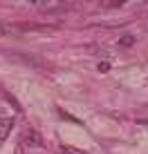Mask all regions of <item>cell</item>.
I'll use <instances>...</instances> for the list:
<instances>
[{"instance_id": "obj_3", "label": "cell", "mask_w": 148, "mask_h": 154, "mask_svg": "<svg viewBox=\"0 0 148 154\" xmlns=\"http://www.w3.org/2000/svg\"><path fill=\"white\" fill-rule=\"evenodd\" d=\"M85 51H88V54H94L97 58H110V51L105 49V47H97V45H90V47H85Z\"/></svg>"}, {"instance_id": "obj_7", "label": "cell", "mask_w": 148, "mask_h": 154, "mask_svg": "<svg viewBox=\"0 0 148 154\" xmlns=\"http://www.w3.org/2000/svg\"><path fill=\"white\" fill-rule=\"evenodd\" d=\"M7 31H9V29H7V27H5V25H2V23H0V38H2V36H5V34H7Z\"/></svg>"}, {"instance_id": "obj_5", "label": "cell", "mask_w": 148, "mask_h": 154, "mask_svg": "<svg viewBox=\"0 0 148 154\" xmlns=\"http://www.w3.org/2000/svg\"><path fill=\"white\" fill-rule=\"evenodd\" d=\"M119 45H124V47H133V45H135V36H124V38L119 40Z\"/></svg>"}, {"instance_id": "obj_1", "label": "cell", "mask_w": 148, "mask_h": 154, "mask_svg": "<svg viewBox=\"0 0 148 154\" xmlns=\"http://www.w3.org/2000/svg\"><path fill=\"white\" fill-rule=\"evenodd\" d=\"M20 143H23V145H40V136L36 134V130H29V132H25L23 136H20Z\"/></svg>"}, {"instance_id": "obj_8", "label": "cell", "mask_w": 148, "mask_h": 154, "mask_svg": "<svg viewBox=\"0 0 148 154\" xmlns=\"http://www.w3.org/2000/svg\"><path fill=\"white\" fill-rule=\"evenodd\" d=\"M108 69V63H99V72H105Z\"/></svg>"}, {"instance_id": "obj_4", "label": "cell", "mask_w": 148, "mask_h": 154, "mask_svg": "<svg viewBox=\"0 0 148 154\" xmlns=\"http://www.w3.org/2000/svg\"><path fill=\"white\" fill-rule=\"evenodd\" d=\"M61 154H85L79 147H72V145H61Z\"/></svg>"}, {"instance_id": "obj_6", "label": "cell", "mask_w": 148, "mask_h": 154, "mask_svg": "<svg viewBox=\"0 0 148 154\" xmlns=\"http://www.w3.org/2000/svg\"><path fill=\"white\" fill-rule=\"evenodd\" d=\"M101 5H105V7H121L124 2H121V0H119V2H117V0H108V2H101Z\"/></svg>"}, {"instance_id": "obj_2", "label": "cell", "mask_w": 148, "mask_h": 154, "mask_svg": "<svg viewBox=\"0 0 148 154\" xmlns=\"http://www.w3.org/2000/svg\"><path fill=\"white\" fill-rule=\"evenodd\" d=\"M11 127H14V121H11V119H0V143L9 136Z\"/></svg>"}]
</instances>
